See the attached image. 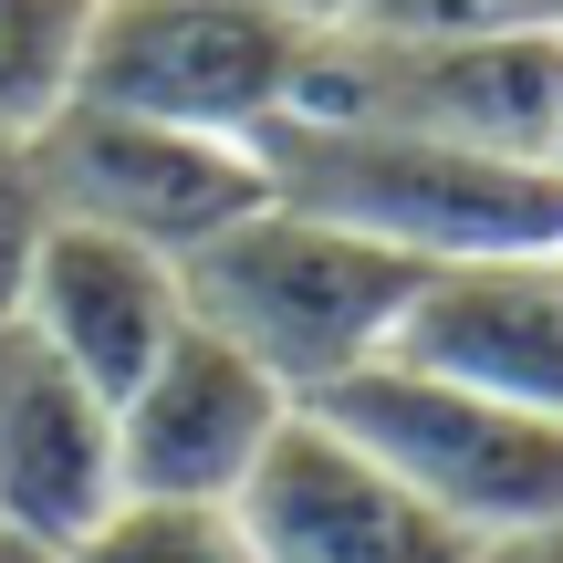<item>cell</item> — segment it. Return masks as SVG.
<instances>
[{"mask_svg":"<svg viewBox=\"0 0 563 563\" xmlns=\"http://www.w3.org/2000/svg\"><path fill=\"white\" fill-rule=\"evenodd\" d=\"M272 199L313 209V220L355 230V241L397 251L418 272L490 262V251L563 241V178L522 157H481V146L418 136V125H355V115H272L251 136Z\"/></svg>","mask_w":563,"mask_h":563,"instance_id":"1","label":"cell"},{"mask_svg":"<svg viewBox=\"0 0 563 563\" xmlns=\"http://www.w3.org/2000/svg\"><path fill=\"white\" fill-rule=\"evenodd\" d=\"M418 282H428L418 262H397V251L355 241L292 199H262L251 220H230L220 241H199L178 262L188 323L220 334L230 355H251L292 407L334 397L344 376L397 355Z\"/></svg>","mask_w":563,"mask_h":563,"instance_id":"2","label":"cell"},{"mask_svg":"<svg viewBox=\"0 0 563 563\" xmlns=\"http://www.w3.org/2000/svg\"><path fill=\"white\" fill-rule=\"evenodd\" d=\"M323 428L365 449L376 470H397L449 532H470L481 553L532 543L563 522V428L532 407L460 386L418 355H376L365 376H344L334 397H313Z\"/></svg>","mask_w":563,"mask_h":563,"instance_id":"3","label":"cell"},{"mask_svg":"<svg viewBox=\"0 0 563 563\" xmlns=\"http://www.w3.org/2000/svg\"><path fill=\"white\" fill-rule=\"evenodd\" d=\"M313 32L262 0H95L74 104L199 125V136H262L292 104Z\"/></svg>","mask_w":563,"mask_h":563,"instance_id":"4","label":"cell"},{"mask_svg":"<svg viewBox=\"0 0 563 563\" xmlns=\"http://www.w3.org/2000/svg\"><path fill=\"white\" fill-rule=\"evenodd\" d=\"M32 178L53 199V220L115 230L157 262H188L199 241H220L230 220H251L272 199L251 136H199V125L115 115V104H63L32 136Z\"/></svg>","mask_w":563,"mask_h":563,"instance_id":"5","label":"cell"},{"mask_svg":"<svg viewBox=\"0 0 563 563\" xmlns=\"http://www.w3.org/2000/svg\"><path fill=\"white\" fill-rule=\"evenodd\" d=\"M230 511H241L262 563H481L470 532H449L397 470H376L313 407L282 418V439L262 449V470L241 481Z\"/></svg>","mask_w":563,"mask_h":563,"instance_id":"6","label":"cell"},{"mask_svg":"<svg viewBox=\"0 0 563 563\" xmlns=\"http://www.w3.org/2000/svg\"><path fill=\"white\" fill-rule=\"evenodd\" d=\"M282 418H292V397L262 365L188 323L115 397V481L125 501H241V481L282 439Z\"/></svg>","mask_w":563,"mask_h":563,"instance_id":"7","label":"cell"},{"mask_svg":"<svg viewBox=\"0 0 563 563\" xmlns=\"http://www.w3.org/2000/svg\"><path fill=\"white\" fill-rule=\"evenodd\" d=\"M115 501V407L21 323H0V553L63 563Z\"/></svg>","mask_w":563,"mask_h":563,"instance_id":"8","label":"cell"},{"mask_svg":"<svg viewBox=\"0 0 563 563\" xmlns=\"http://www.w3.org/2000/svg\"><path fill=\"white\" fill-rule=\"evenodd\" d=\"M397 355L439 365L460 386H490V397L563 428V241L428 272L418 302H407Z\"/></svg>","mask_w":563,"mask_h":563,"instance_id":"9","label":"cell"},{"mask_svg":"<svg viewBox=\"0 0 563 563\" xmlns=\"http://www.w3.org/2000/svg\"><path fill=\"white\" fill-rule=\"evenodd\" d=\"M21 334L42 355H63L104 407L188 334V292H178V262L115 241V230H84V220H53L32 262V292H21Z\"/></svg>","mask_w":563,"mask_h":563,"instance_id":"10","label":"cell"},{"mask_svg":"<svg viewBox=\"0 0 563 563\" xmlns=\"http://www.w3.org/2000/svg\"><path fill=\"white\" fill-rule=\"evenodd\" d=\"M84 32H95V0H0V136L11 146H32L74 104Z\"/></svg>","mask_w":563,"mask_h":563,"instance_id":"11","label":"cell"},{"mask_svg":"<svg viewBox=\"0 0 563 563\" xmlns=\"http://www.w3.org/2000/svg\"><path fill=\"white\" fill-rule=\"evenodd\" d=\"M63 563H262L230 501H115Z\"/></svg>","mask_w":563,"mask_h":563,"instance_id":"12","label":"cell"},{"mask_svg":"<svg viewBox=\"0 0 563 563\" xmlns=\"http://www.w3.org/2000/svg\"><path fill=\"white\" fill-rule=\"evenodd\" d=\"M344 32H376V42H522V32H563V0H365Z\"/></svg>","mask_w":563,"mask_h":563,"instance_id":"13","label":"cell"},{"mask_svg":"<svg viewBox=\"0 0 563 563\" xmlns=\"http://www.w3.org/2000/svg\"><path fill=\"white\" fill-rule=\"evenodd\" d=\"M42 241H53V199H42V178H32V146L0 136V323H21Z\"/></svg>","mask_w":563,"mask_h":563,"instance_id":"14","label":"cell"},{"mask_svg":"<svg viewBox=\"0 0 563 563\" xmlns=\"http://www.w3.org/2000/svg\"><path fill=\"white\" fill-rule=\"evenodd\" d=\"M262 11H282L292 32H344V21H355L365 0H262Z\"/></svg>","mask_w":563,"mask_h":563,"instance_id":"15","label":"cell"},{"mask_svg":"<svg viewBox=\"0 0 563 563\" xmlns=\"http://www.w3.org/2000/svg\"><path fill=\"white\" fill-rule=\"evenodd\" d=\"M481 563H563V522H553V532H532V543H501V553H481Z\"/></svg>","mask_w":563,"mask_h":563,"instance_id":"16","label":"cell"},{"mask_svg":"<svg viewBox=\"0 0 563 563\" xmlns=\"http://www.w3.org/2000/svg\"><path fill=\"white\" fill-rule=\"evenodd\" d=\"M0 563H21V553H0Z\"/></svg>","mask_w":563,"mask_h":563,"instance_id":"17","label":"cell"}]
</instances>
